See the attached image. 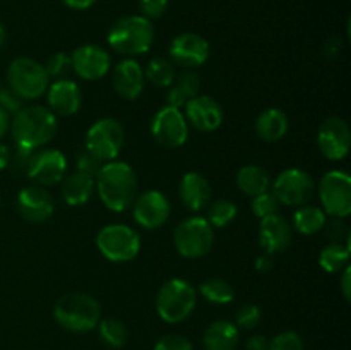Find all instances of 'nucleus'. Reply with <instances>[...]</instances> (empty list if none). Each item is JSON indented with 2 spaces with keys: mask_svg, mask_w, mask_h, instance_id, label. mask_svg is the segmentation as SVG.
I'll use <instances>...</instances> for the list:
<instances>
[{
  "mask_svg": "<svg viewBox=\"0 0 351 350\" xmlns=\"http://www.w3.org/2000/svg\"><path fill=\"white\" fill-rule=\"evenodd\" d=\"M96 191L110 211H125L137 196V175L125 161H106L96 175Z\"/></svg>",
  "mask_w": 351,
  "mask_h": 350,
  "instance_id": "obj_1",
  "label": "nucleus"
},
{
  "mask_svg": "<svg viewBox=\"0 0 351 350\" xmlns=\"http://www.w3.org/2000/svg\"><path fill=\"white\" fill-rule=\"evenodd\" d=\"M9 129L16 146L36 151L53 139L58 130V120L47 106L29 105L14 113Z\"/></svg>",
  "mask_w": 351,
  "mask_h": 350,
  "instance_id": "obj_2",
  "label": "nucleus"
},
{
  "mask_svg": "<svg viewBox=\"0 0 351 350\" xmlns=\"http://www.w3.org/2000/svg\"><path fill=\"white\" fill-rule=\"evenodd\" d=\"M106 40L113 50L132 58L153 47L154 26L144 16H123L112 24Z\"/></svg>",
  "mask_w": 351,
  "mask_h": 350,
  "instance_id": "obj_3",
  "label": "nucleus"
},
{
  "mask_svg": "<svg viewBox=\"0 0 351 350\" xmlns=\"http://www.w3.org/2000/svg\"><path fill=\"white\" fill-rule=\"evenodd\" d=\"M53 318L64 329L72 333L91 331L101 319V307L93 295L72 292L57 301Z\"/></svg>",
  "mask_w": 351,
  "mask_h": 350,
  "instance_id": "obj_4",
  "label": "nucleus"
},
{
  "mask_svg": "<svg viewBox=\"0 0 351 350\" xmlns=\"http://www.w3.org/2000/svg\"><path fill=\"white\" fill-rule=\"evenodd\" d=\"M197 290L184 278H171L156 295V312L165 323L178 325L194 312Z\"/></svg>",
  "mask_w": 351,
  "mask_h": 350,
  "instance_id": "obj_5",
  "label": "nucleus"
},
{
  "mask_svg": "<svg viewBox=\"0 0 351 350\" xmlns=\"http://www.w3.org/2000/svg\"><path fill=\"white\" fill-rule=\"evenodd\" d=\"M7 82L23 100H36L47 93L50 78L43 64L29 57H17L7 69Z\"/></svg>",
  "mask_w": 351,
  "mask_h": 350,
  "instance_id": "obj_6",
  "label": "nucleus"
},
{
  "mask_svg": "<svg viewBox=\"0 0 351 350\" xmlns=\"http://www.w3.org/2000/svg\"><path fill=\"white\" fill-rule=\"evenodd\" d=\"M173 244L178 254L187 259H199L211 253L215 246V229L208 218L191 216L182 220L173 233Z\"/></svg>",
  "mask_w": 351,
  "mask_h": 350,
  "instance_id": "obj_7",
  "label": "nucleus"
},
{
  "mask_svg": "<svg viewBox=\"0 0 351 350\" xmlns=\"http://www.w3.org/2000/svg\"><path fill=\"white\" fill-rule=\"evenodd\" d=\"M98 250L112 263H129L141 250V235L129 225L112 223L103 226L96 235Z\"/></svg>",
  "mask_w": 351,
  "mask_h": 350,
  "instance_id": "obj_8",
  "label": "nucleus"
},
{
  "mask_svg": "<svg viewBox=\"0 0 351 350\" xmlns=\"http://www.w3.org/2000/svg\"><path fill=\"white\" fill-rule=\"evenodd\" d=\"M123 143H125L123 126L112 117L96 120L86 132V150L103 163L117 160Z\"/></svg>",
  "mask_w": 351,
  "mask_h": 350,
  "instance_id": "obj_9",
  "label": "nucleus"
},
{
  "mask_svg": "<svg viewBox=\"0 0 351 350\" xmlns=\"http://www.w3.org/2000/svg\"><path fill=\"white\" fill-rule=\"evenodd\" d=\"M319 198L328 216L346 218L351 213V177L343 170H331L319 182Z\"/></svg>",
  "mask_w": 351,
  "mask_h": 350,
  "instance_id": "obj_10",
  "label": "nucleus"
},
{
  "mask_svg": "<svg viewBox=\"0 0 351 350\" xmlns=\"http://www.w3.org/2000/svg\"><path fill=\"white\" fill-rule=\"evenodd\" d=\"M151 134L161 148L177 150L189 139V122L177 106H163L151 119Z\"/></svg>",
  "mask_w": 351,
  "mask_h": 350,
  "instance_id": "obj_11",
  "label": "nucleus"
},
{
  "mask_svg": "<svg viewBox=\"0 0 351 350\" xmlns=\"http://www.w3.org/2000/svg\"><path fill=\"white\" fill-rule=\"evenodd\" d=\"M314 180L311 175L300 168L283 170L273 182V194L281 205L304 206L314 196Z\"/></svg>",
  "mask_w": 351,
  "mask_h": 350,
  "instance_id": "obj_12",
  "label": "nucleus"
},
{
  "mask_svg": "<svg viewBox=\"0 0 351 350\" xmlns=\"http://www.w3.org/2000/svg\"><path fill=\"white\" fill-rule=\"evenodd\" d=\"M209 54H211V47H209L208 40L192 31L177 34L168 48L171 64L185 69H197L204 65L208 62Z\"/></svg>",
  "mask_w": 351,
  "mask_h": 350,
  "instance_id": "obj_13",
  "label": "nucleus"
},
{
  "mask_svg": "<svg viewBox=\"0 0 351 350\" xmlns=\"http://www.w3.org/2000/svg\"><path fill=\"white\" fill-rule=\"evenodd\" d=\"M26 174L40 187L55 185L64 180L67 174V158L58 150H36L31 156Z\"/></svg>",
  "mask_w": 351,
  "mask_h": 350,
  "instance_id": "obj_14",
  "label": "nucleus"
},
{
  "mask_svg": "<svg viewBox=\"0 0 351 350\" xmlns=\"http://www.w3.org/2000/svg\"><path fill=\"white\" fill-rule=\"evenodd\" d=\"M171 213L170 201L160 191H146L136 196L132 202L134 220L146 230H156L168 222Z\"/></svg>",
  "mask_w": 351,
  "mask_h": 350,
  "instance_id": "obj_15",
  "label": "nucleus"
},
{
  "mask_svg": "<svg viewBox=\"0 0 351 350\" xmlns=\"http://www.w3.org/2000/svg\"><path fill=\"white\" fill-rule=\"evenodd\" d=\"M351 146V130L341 117H329L321 124L317 132V148L322 156L339 161L348 154Z\"/></svg>",
  "mask_w": 351,
  "mask_h": 350,
  "instance_id": "obj_16",
  "label": "nucleus"
},
{
  "mask_svg": "<svg viewBox=\"0 0 351 350\" xmlns=\"http://www.w3.org/2000/svg\"><path fill=\"white\" fill-rule=\"evenodd\" d=\"M71 60L72 72H75L84 81H98L105 78L112 65L108 51L99 45L93 43L75 48L71 55Z\"/></svg>",
  "mask_w": 351,
  "mask_h": 350,
  "instance_id": "obj_17",
  "label": "nucleus"
},
{
  "mask_svg": "<svg viewBox=\"0 0 351 350\" xmlns=\"http://www.w3.org/2000/svg\"><path fill=\"white\" fill-rule=\"evenodd\" d=\"M184 115L187 122L201 132H213L219 129L225 119L221 105L208 95H197L185 103Z\"/></svg>",
  "mask_w": 351,
  "mask_h": 350,
  "instance_id": "obj_18",
  "label": "nucleus"
},
{
  "mask_svg": "<svg viewBox=\"0 0 351 350\" xmlns=\"http://www.w3.org/2000/svg\"><path fill=\"white\" fill-rule=\"evenodd\" d=\"M17 209L27 222L41 223L51 218L55 211V202L47 189L40 185H29L17 194Z\"/></svg>",
  "mask_w": 351,
  "mask_h": 350,
  "instance_id": "obj_19",
  "label": "nucleus"
},
{
  "mask_svg": "<svg viewBox=\"0 0 351 350\" xmlns=\"http://www.w3.org/2000/svg\"><path fill=\"white\" fill-rule=\"evenodd\" d=\"M291 240H293V229L280 213L261 218L259 242L264 253L271 256L283 253L290 247Z\"/></svg>",
  "mask_w": 351,
  "mask_h": 350,
  "instance_id": "obj_20",
  "label": "nucleus"
},
{
  "mask_svg": "<svg viewBox=\"0 0 351 350\" xmlns=\"http://www.w3.org/2000/svg\"><path fill=\"white\" fill-rule=\"evenodd\" d=\"M47 98L51 112L62 117L74 115L82 105L81 88L71 79H58L51 82L47 89Z\"/></svg>",
  "mask_w": 351,
  "mask_h": 350,
  "instance_id": "obj_21",
  "label": "nucleus"
},
{
  "mask_svg": "<svg viewBox=\"0 0 351 350\" xmlns=\"http://www.w3.org/2000/svg\"><path fill=\"white\" fill-rule=\"evenodd\" d=\"M112 81L119 96H122L123 100H136L139 98L146 84L144 69L134 58H125L115 65Z\"/></svg>",
  "mask_w": 351,
  "mask_h": 350,
  "instance_id": "obj_22",
  "label": "nucleus"
},
{
  "mask_svg": "<svg viewBox=\"0 0 351 350\" xmlns=\"http://www.w3.org/2000/svg\"><path fill=\"white\" fill-rule=\"evenodd\" d=\"M211 184L204 175L197 172H187L178 182V198L182 205L191 211H201L211 201Z\"/></svg>",
  "mask_w": 351,
  "mask_h": 350,
  "instance_id": "obj_23",
  "label": "nucleus"
},
{
  "mask_svg": "<svg viewBox=\"0 0 351 350\" xmlns=\"http://www.w3.org/2000/svg\"><path fill=\"white\" fill-rule=\"evenodd\" d=\"M240 342V329L228 319H218L206 328L202 336L204 350H235Z\"/></svg>",
  "mask_w": 351,
  "mask_h": 350,
  "instance_id": "obj_24",
  "label": "nucleus"
},
{
  "mask_svg": "<svg viewBox=\"0 0 351 350\" xmlns=\"http://www.w3.org/2000/svg\"><path fill=\"white\" fill-rule=\"evenodd\" d=\"M95 177L74 172L62 180V198L69 206H84L95 192Z\"/></svg>",
  "mask_w": 351,
  "mask_h": 350,
  "instance_id": "obj_25",
  "label": "nucleus"
},
{
  "mask_svg": "<svg viewBox=\"0 0 351 350\" xmlns=\"http://www.w3.org/2000/svg\"><path fill=\"white\" fill-rule=\"evenodd\" d=\"M288 132V117L280 108H267L256 119V134L266 143H276Z\"/></svg>",
  "mask_w": 351,
  "mask_h": 350,
  "instance_id": "obj_26",
  "label": "nucleus"
},
{
  "mask_svg": "<svg viewBox=\"0 0 351 350\" xmlns=\"http://www.w3.org/2000/svg\"><path fill=\"white\" fill-rule=\"evenodd\" d=\"M199 91H201V79H199V75L194 71L184 72L182 75L175 78L173 84L168 88L167 105L182 108V106H185V103L195 98Z\"/></svg>",
  "mask_w": 351,
  "mask_h": 350,
  "instance_id": "obj_27",
  "label": "nucleus"
},
{
  "mask_svg": "<svg viewBox=\"0 0 351 350\" xmlns=\"http://www.w3.org/2000/svg\"><path fill=\"white\" fill-rule=\"evenodd\" d=\"M237 185L243 194L256 198V196L269 191L271 178L266 168L259 167V165H245L237 174Z\"/></svg>",
  "mask_w": 351,
  "mask_h": 350,
  "instance_id": "obj_28",
  "label": "nucleus"
},
{
  "mask_svg": "<svg viewBox=\"0 0 351 350\" xmlns=\"http://www.w3.org/2000/svg\"><path fill=\"white\" fill-rule=\"evenodd\" d=\"M326 220H328V215L319 206H298L297 211L293 213V226L302 235H315V233H319L324 226Z\"/></svg>",
  "mask_w": 351,
  "mask_h": 350,
  "instance_id": "obj_29",
  "label": "nucleus"
},
{
  "mask_svg": "<svg viewBox=\"0 0 351 350\" xmlns=\"http://www.w3.org/2000/svg\"><path fill=\"white\" fill-rule=\"evenodd\" d=\"M319 266L328 273H339L350 266V246H343L341 242H331L322 247L319 254Z\"/></svg>",
  "mask_w": 351,
  "mask_h": 350,
  "instance_id": "obj_30",
  "label": "nucleus"
},
{
  "mask_svg": "<svg viewBox=\"0 0 351 350\" xmlns=\"http://www.w3.org/2000/svg\"><path fill=\"white\" fill-rule=\"evenodd\" d=\"M96 328H98L101 342L105 345H108L110 349H122L127 343V340H129V329H127V326L115 318L99 319Z\"/></svg>",
  "mask_w": 351,
  "mask_h": 350,
  "instance_id": "obj_31",
  "label": "nucleus"
},
{
  "mask_svg": "<svg viewBox=\"0 0 351 350\" xmlns=\"http://www.w3.org/2000/svg\"><path fill=\"white\" fill-rule=\"evenodd\" d=\"M199 290H201L202 297L211 304H230L235 297V290L230 285V281L223 280V278H208V280L202 281Z\"/></svg>",
  "mask_w": 351,
  "mask_h": 350,
  "instance_id": "obj_32",
  "label": "nucleus"
},
{
  "mask_svg": "<svg viewBox=\"0 0 351 350\" xmlns=\"http://www.w3.org/2000/svg\"><path fill=\"white\" fill-rule=\"evenodd\" d=\"M144 78L153 86H158V88H170L173 84L175 78H177V72H175L173 64L170 60L158 57L147 64L146 71H144Z\"/></svg>",
  "mask_w": 351,
  "mask_h": 350,
  "instance_id": "obj_33",
  "label": "nucleus"
},
{
  "mask_svg": "<svg viewBox=\"0 0 351 350\" xmlns=\"http://www.w3.org/2000/svg\"><path fill=\"white\" fill-rule=\"evenodd\" d=\"M237 213H239V208H237L235 202L230 201V199H218L209 206L208 222L213 226L221 229V226L230 225L237 218Z\"/></svg>",
  "mask_w": 351,
  "mask_h": 350,
  "instance_id": "obj_34",
  "label": "nucleus"
},
{
  "mask_svg": "<svg viewBox=\"0 0 351 350\" xmlns=\"http://www.w3.org/2000/svg\"><path fill=\"white\" fill-rule=\"evenodd\" d=\"M45 71H47L48 78L55 79H69V74L72 72V60L71 55L64 54V51H57V54L50 55L45 64Z\"/></svg>",
  "mask_w": 351,
  "mask_h": 350,
  "instance_id": "obj_35",
  "label": "nucleus"
},
{
  "mask_svg": "<svg viewBox=\"0 0 351 350\" xmlns=\"http://www.w3.org/2000/svg\"><path fill=\"white\" fill-rule=\"evenodd\" d=\"M281 202L278 201L276 196L273 194V191H266L263 194L252 198V211L257 218H264V216L276 215L280 211Z\"/></svg>",
  "mask_w": 351,
  "mask_h": 350,
  "instance_id": "obj_36",
  "label": "nucleus"
},
{
  "mask_svg": "<svg viewBox=\"0 0 351 350\" xmlns=\"http://www.w3.org/2000/svg\"><path fill=\"white\" fill-rule=\"evenodd\" d=\"M263 319V312H261L259 305L256 304H247L243 307L239 309L235 318L237 328L242 329H254Z\"/></svg>",
  "mask_w": 351,
  "mask_h": 350,
  "instance_id": "obj_37",
  "label": "nucleus"
},
{
  "mask_svg": "<svg viewBox=\"0 0 351 350\" xmlns=\"http://www.w3.org/2000/svg\"><path fill=\"white\" fill-rule=\"evenodd\" d=\"M267 350H304V340L295 331L278 333L269 342Z\"/></svg>",
  "mask_w": 351,
  "mask_h": 350,
  "instance_id": "obj_38",
  "label": "nucleus"
},
{
  "mask_svg": "<svg viewBox=\"0 0 351 350\" xmlns=\"http://www.w3.org/2000/svg\"><path fill=\"white\" fill-rule=\"evenodd\" d=\"M154 350H194L191 340L184 335H177V333H170L165 335L154 343Z\"/></svg>",
  "mask_w": 351,
  "mask_h": 350,
  "instance_id": "obj_39",
  "label": "nucleus"
},
{
  "mask_svg": "<svg viewBox=\"0 0 351 350\" xmlns=\"http://www.w3.org/2000/svg\"><path fill=\"white\" fill-rule=\"evenodd\" d=\"M75 167H77V172H82V174H88L91 175V177H96L98 172L101 170L103 161L98 160L95 154H91L84 148V150L79 151L77 156H75Z\"/></svg>",
  "mask_w": 351,
  "mask_h": 350,
  "instance_id": "obj_40",
  "label": "nucleus"
},
{
  "mask_svg": "<svg viewBox=\"0 0 351 350\" xmlns=\"http://www.w3.org/2000/svg\"><path fill=\"white\" fill-rule=\"evenodd\" d=\"M322 230H324L331 242H341L343 237H348V226H346L345 218L331 216V220H326Z\"/></svg>",
  "mask_w": 351,
  "mask_h": 350,
  "instance_id": "obj_41",
  "label": "nucleus"
},
{
  "mask_svg": "<svg viewBox=\"0 0 351 350\" xmlns=\"http://www.w3.org/2000/svg\"><path fill=\"white\" fill-rule=\"evenodd\" d=\"M0 106L10 115V113H16L23 108L24 100L7 86V88H0Z\"/></svg>",
  "mask_w": 351,
  "mask_h": 350,
  "instance_id": "obj_42",
  "label": "nucleus"
},
{
  "mask_svg": "<svg viewBox=\"0 0 351 350\" xmlns=\"http://www.w3.org/2000/svg\"><path fill=\"white\" fill-rule=\"evenodd\" d=\"M139 9L147 19H158L168 9V0H139Z\"/></svg>",
  "mask_w": 351,
  "mask_h": 350,
  "instance_id": "obj_43",
  "label": "nucleus"
},
{
  "mask_svg": "<svg viewBox=\"0 0 351 350\" xmlns=\"http://www.w3.org/2000/svg\"><path fill=\"white\" fill-rule=\"evenodd\" d=\"M33 153H34L33 150H26V148L16 146V151H14V153H10V163L9 165H12L16 170L26 172V168H27V165H29Z\"/></svg>",
  "mask_w": 351,
  "mask_h": 350,
  "instance_id": "obj_44",
  "label": "nucleus"
},
{
  "mask_svg": "<svg viewBox=\"0 0 351 350\" xmlns=\"http://www.w3.org/2000/svg\"><path fill=\"white\" fill-rule=\"evenodd\" d=\"M343 50V43L341 40H339V36H331L328 38V41L324 43V57L329 58V60H335V58L339 57V54H341Z\"/></svg>",
  "mask_w": 351,
  "mask_h": 350,
  "instance_id": "obj_45",
  "label": "nucleus"
},
{
  "mask_svg": "<svg viewBox=\"0 0 351 350\" xmlns=\"http://www.w3.org/2000/svg\"><path fill=\"white\" fill-rule=\"evenodd\" d=\"M254 266H256V270L259 271V273H269V271L274 268V257L267 253L261 254V256L256 257Z\"/></svg>",
  "mask_w": 351,
  "mask_h": 350,
  "instance_id": "obj_46",
  "label": "nucleus"
},
{
  "mask_svg": "<svg viewBox=\"0 0 351 350\" xmlns=\"http://www.w3.org/2000/svg\"><path fill=\"white\" fill-rule=\"evenodd\" d=\"M247 350H267L269 349V340L264 335H252L245 343Z\"/></svg>",
  "mask_w": 351,
  "mask_h": 350,
  "instance_id": "obj_47",
  "label": "nucleus"
},
{
  "mask_svg": "<svg viewBox=\"0 0 351 350\" xmlns=\"http://www.w3.org/2000/svg\"><path fill=\"white\" fill-rule=\"evenodd\" d=\"M341 290L346 301L351 299V266H346L341 275Z\"/></svg>",
  "mask_w": 351,
  "mask_h": 350,
  "instance_id": "obj_48",
  "label": "nucleus"
},
{
  "mask_svg": "<svg viewBox=\"0 0 351 350\" xmlns=\"http://www.w3.org/2000/svg\"><path fill=\"white\" fill-rule=\"evenodd\" d=\"M62 2H64L65 5L72 10H86V9H89V7L95 5L98 0H62Z\"/></svg>",
  "mask_w": 351,
  "mask_h": 350,
  "instance_id": "obj_49",
  "label": "nucleus"
},
{
  "mask_svg": "<svg viewBox=\"0 0 351 350\" xmlns=\"http://www.w3.org/2000/svg\"><path fill=\"white\" fill-rule=\"evenodd\" d=\"M9 126H10V115L2 108V106H0V139L7 134Z\"/></svg>",
  "mask_w": 351,
  "mask_h": 350,
  "instance_id": "obj_50",
  "label": "nucleus"
},
{
  "mask_svg": "<svg viewBox=\"0 0 351 350\" xmlns=\"http://www.w3.org/2000/svg\"><path fill=\"white\" fill-rule=\"evenodd\" d=\"M10 163V150L5 144H0V170L9 167Z\"/></svg>",
  "mask_w": 351,
  "mask_h": 350,
  "instance_id": "obj_51",
  "label": "nucleus"
},
{
  "mask_svg": "<svg viewBox=\"0 0 351 350\" xmlns=\"http://www.w3.org/2000/svg\"><path fill=\"white\" fill-rule=\"evenodd\" d=\"M3 43H5V30H3L2 23H0V50H2Z\"/></svg>",
  "mask_w": 351,
  "mask_h": 350,
  "instance_id": "obj_52",
  "label": "nucleus"
}]
</instances>
